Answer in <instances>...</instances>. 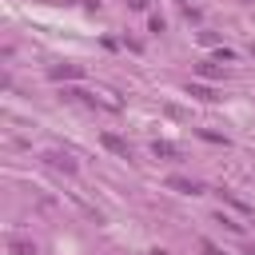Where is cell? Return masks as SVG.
<instances>
[{"label":"cell","mask_w":255,"mask_h":255,"mask_svg":"<svg viewBox=\"0 0 255 255\" xmlns=\"http://www.w3.org/2000/svg\"><path fill=\"white\" fill-rule=\"evenodd\" d=\"M100 143H104V147H108L112 155H120V159H131V147H128L124 139H116L112 131H104V135H100Z\"/></svg>","instance_id":"6da1fadb"},{"label":"cell","mask_w":255,"mask_h":255,"mask_svg":"<svg viewBox=\"0 0 255 255\" xmlns=\"http://www.w3.org/2000/svg\"><path fill=\"white\" fill-rule=\"evenodd\" d=\"M167 187L179 191V195H199V183L195 179H179V175H167Z\"/></svg>","instance_id":"7a4b0ae2"},{"label":"cell","mask_w":255,"mask_h":255,"mask_svg":"<svg viewBox=\"0 0 255 255\" xmlns=\"http://www.w3.org/2000/svg\"><path fill=\"white\" fill-rule=\"evenodd\" d=\"M8 251H12V255H36V243H28V239H20V235H8Z\"/></svg>","instance_id":"3957f363"},{"label":"cell","mask_w":255,"mask_h":255,"mask_svg":"<svg viewBox=\"0 0 255 255\" xmlns=\"http://www.w3.org/2000/svg\"><path fill=\"white\" fill-rule=\"evenodd\" d=\"M48 76H52V80H80V68H76V64H64V68L56 64Z\"/></svg>","instance_id":"277c9868"},{"label":"cell","mask_w":255,"mask_h":255,"mask_svg":"<svg viewBox=\"0 0 255 255\" xmlns=\"http://www.w3.org/2000/svg\"><path fill=\"white\" fill-rule=\"evenodd\" d=\"M187 96H195V100H219V92L207 88V84H187Z\"/></svg>","instance_id":"5b68a950"},{"label":"cell","mask_w":255,"mask_h":255,"mask_svg":"<svg viewBox=\"0 0 255 255\" xmlns=\"http://www.w3.org/2000/svg\"><path fill=\"white\" fill-rule=\"evenodd\" d=\"M151 151H155V155H163V159H179V147H175V143H167V139H155V143H151Z\"/></svg>","instance_id":"8992f818"},{"label":"cell","mask_w":255,"mask_h":255,"mask_svg":"<svg viewBox=\"0 0 255 255\" xmlns=\"http://www.w3.org/2000/svg\"><path fill=\"white\" fill-rule=\"evenodd\" d=\"M48 163H52V167H60V171H68V175L76 171V163H72L68 155H60V151H48Z\"/></svg>","instance_id":"52a82bcc"},{"label":"cell","mask_w":255,"mask_h":255,"mask_svg":"<svg viewBox=\"0 0 255 255\" xmlns=\"http://www.w3.org/2000/svg\"><path fill=\"white\" fill-rule=\"evenodd\" d=\"M199 247H203V255H227V251H219V247H215V243H211V239H203V243H199Z\"/></svg>","instance_id":"ba28073f"},{"label":"cell","mask_w":255,"mask_h":255,"mask_svg":"<svg viewBox=\"0 0 255 255\" xmlns=\"http://www.w3.org/2000/svg\"><path fill=\"white\" fill-rule=\"evenodd\" d=\"M219 223H223L227 231H243V223H235V219H227V215H219Z\"/></svg>","instance_id":"9c48e42d"},{"label":"cell","mask_w":255,"mask_h":255,"mask_svg":"<svg viewBox=\"0 0 255 255\" xmlns=\"http://www.w3.org/2000/svg\"><path fill=\"white\" fill-rule=\"evenodd\" d=\"M124 4H128V8H135V12H143V8H147V0H124Z\"/></svg>","instance_id":"30bf717a"},{"label":"cell","mask_w":255,"mask_h":255,"mask_svg":"<svg viewBox=\"0 0 255 255\" xmlns=\"http://www.w3.org/2000/svg\"><path fill=\"white\" fill-rule=\"evenodd\" d=\"M151 255H171V251H163V247H159V251H151Z\"/></svg>","instance_id":"8fae6325"},{"label":"cell","mask_w":255,"mask_h":255,"mask_svg":"<svg viewBox=\"0 0 255 255\" xmlns=\"http://www.w3.org/2000/svg\"><path fill=\"white\" fill-rule=\"evenodd\" d=\"M251 56H255V44H251Z\"/></svg>","instance_id":"7c38bea8"}]
</instances>
